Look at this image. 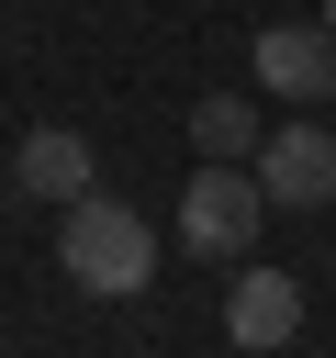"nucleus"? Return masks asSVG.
Returning a JSON list of instances; mask_svg holds the SVG:
<instances>
[{"label": "nucleus", "instance_id": "nucleus-3", "mask_svg": "<svg viewBox=\"0 0 336 358\" xmlns=\"http://www.w3.org/2000/svg\"><path fill=\"white\" fill-rule=\"evenodd\" d=\"M246 168H258V190H269V201L325 213V201H336V123H302V112H291V123H269V145H258Z\"/></svg>", "mask_w": 336, "mask_h": 358}, {"label": "nucleus", "instance_id": "nucleus-9", "mask_svg": "<svg viewBox=\"0 0 336 358\" xmlns=\"http://www.w3.org/2000/svg\"><path fill=\"white\" fill-rule=\"evenodd\" d=\"M235 358H246V347H235Z\"/></svg>", "mask_w": 336, "mask_h": 358}, {"label": "nucleus", "instance_id": "nucleus-7", "mask_svg": "<svg viewBox=\"0 0 336 358\" xmlns=\"http://www.w3.org/2000/svg\"><path fill=\"white\" fill-rule=\"evenodd\" d=\"M190 145H202V157H235V168H246V157L269 145V123H258V101H224V90H202V101H190Z\"/></svg>", "mask_w": 336, "mask_h": 358}, {"label": "nucleus", "instance_id": "nucleus-1", "mask_svg": "<svg viewBox=\"0 0 336 358\" xmlns=\"http://www.w3.org/2000/svg\"><path fill=\"white\" fill-rule=\"evenodd\" d=\"M56 257H67V280H78V291H101V302H134V291L157 280V224H146L134 201L90 190V201H67V224H56Z\"/></svg>", "mask_w": 336, "mask_h": 358}, {"label": "nucleus", "instance_id": "nucleus-4", "mask_svg": "<svg viewBox=\"0 0 336 358\" xmlns=\"http://www.w3.org/2000/svg\"><path fill=\"white\" fill-rule=\"evenodd\" d=\"M246 67H258L269 101H336V34L325 22H269L246 45Z\"/></svg>", "mask_w": 336, "mask_h": 358}, {"label": "nucleus", "instance_id": "nucleus-2", "mask_svg": "<svg viewBox=\"0 0 336 358\" xmlns=\"http://www.w3.org/2000/svg\"><path fill=\"white\" fill-rule=\"evenodd\" d=\"M258 224H269L258 168L202 157V168H190V190H179V246H190V257H246V246H258Z\"/></svg>", "mask_w": 336, "mask_h": 358}, {"label": "nucleus", "instance_id": "nucleus-6", "mask_svg": "<svg viewBox=\"0 0 336 358\" xmlns=\"http://www.w3.org/2000/svg\"><path fill=\"white\" fill-rule=\"evenodd\" d=\"M11 190H22V201H90V190H101V179H90V134L34 123V134L11 145Z\"/></svg>", "mask_w": 336, "mask_h": 358}, {"label": "nucleus", "instance_id": "nucleus-8", "mask_svg": "<svg viewBox=\"0 0 336 358\" xmlns=\"http://www.w3.org/2000/svg\"><path fill=\"white\" fill-rule=\"evenodd\" d=\"M325 34H336V0H325Z\"/></svg>", "mask_w": 336, "mask_h": 358}, {"label": "nucleus", "instance_id": "nucleus-5", "mask_svg": "<svg viewBox=\"0 0 336 358\" xmlns=\"http://www.w3.org/2000/svg\"><path fill=\"white\" fill-rule=\"evenodd\" d=\"M224 336H235L246 358L291 347V336H302V280H291V268H246V280L224 291Z\"/></svg>", "mask_w": 336, "mask_h": 358}]
</instances>
